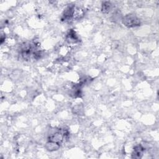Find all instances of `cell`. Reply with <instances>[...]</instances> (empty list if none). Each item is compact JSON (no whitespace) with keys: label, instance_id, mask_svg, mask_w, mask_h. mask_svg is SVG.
<instances>
[{"label":"cell","instance_id":"cell-1","mask_svg":"<svg viewBox=\"0 0 159 159\" xmlns=\"http://www.w3.org/2000/svg\"><path fill=\"white\" fill-rule=\"evenodd\" d=\"M122 23L128 28H134L140 26V20L133 15L125 16L122 19Z\"/></svg>","mask_w":159,"mask_h":159},{"label":"cell","instance_id":"cell-5","mask_svg":"<svg viewBox=\"0 0 159 159\" xmlns=\"http://www.w3.org/2000/svg\"><path fill=\"white\" fill-rule=\"evenodd\" d=\"M60 144L49 140V142L46 144L45 148H47V150L52 152V151L57 150L60 148Z\"/></svg>","mask_w":159,"mask_h":159},{"label":"cell","instance_id":"cell-2","mask_svg":"<svg viewBox=\"0 0 159 159\" xmlns=\"http://www.w3.org/2000/svg\"><path fill=\"white\" fill-rule=\"evenodd\" d=\"M67 134L65 132H62L58 131V132H57L55 134L51 135L49 137V140L52 141V142H56V143H58V144H60L61 142L63 141V139H64V137Z\"/></svg>","mask_w":159,"mask_h":159},{"label":"cell","instance_id":"cell-7","mask_svg":"<svg viewBox=\"0 0 159 159\" xmlns=\"http://www.w3.org/2000/svg\"><path fill=\"white\" fill-rule=\"evenodd\" d=\"M67 41L69 42H76L78 41V38L75 32L73 31L70 32V33L67 36Z\"/></svg>","mask_w":159,"mask_h":159},{"label":"cell","instance_id":"cell-3","mask_svg":"<svg viewBox=\"0 0 159 159\" xmlns=\"http://www.w3.org/2000/svg\"><path fill=\"white\" fill-rule=\"evenodd\" d=\"M74 10L75 6H68L63 12V14L62 15V21H67L70 19L72 17H73V13H74Z\"/></svg>","mask_w":159,"mask_h":159},{"label":"cell","instance_id":"cell-4","mask_svg":"<svg viewBox=\"0 0 159 159\" xmlns=\"http://www.w3.org/2000/svg\"><path fill=\"white\" fill-rule=\"evenodd\" d=\"M144 151V148L142 145H139L135 146L134 148V151L132 154V157L135 158H140L142 157Z\"/></svg>","mask_w":159,"mask_h":159},{"label":"cell","instance_id":"cell-8","mask_svg":"<svg viewBox=\"0 0 159 159\" xmlns=\"http://www.w3.org/2000/svg\"><path fill=\"white\" fill-rule=\"evenodd\" d=\"M111 5L110 2H105L102 5V11L104 13H108L111 10Z\"/></svg>","mask_w":159,"mask_h":159},{"label":"cell","instance_id":"cell-6","mask_svg":"<svg viewBox=\"0 0 159 159\" xmlns=\"http://www.w3.org/2000/svg\"><path fill=\"white\" fill-rule=\"evenodd\" d=\"M84 15V11L82 9L80 8H75L74 13H73V18L75 19H79L82 18Z\"/></svg>","mask_w":159,"mask_h":159}]
</instances>
